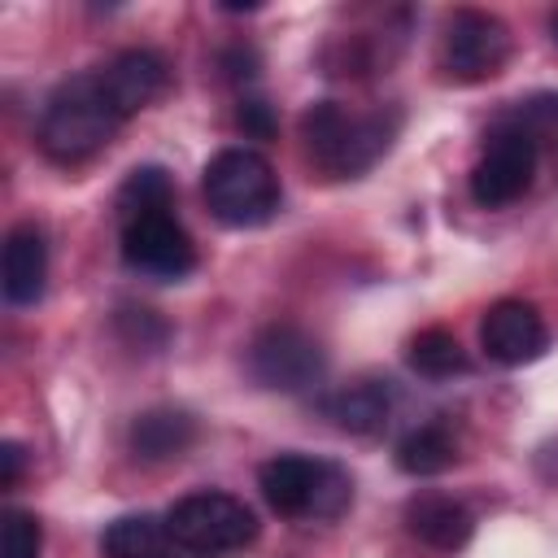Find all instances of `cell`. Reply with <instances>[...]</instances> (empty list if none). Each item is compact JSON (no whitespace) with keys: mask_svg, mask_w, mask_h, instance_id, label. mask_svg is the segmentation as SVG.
Returning a JSON list of instances; mask_svg holds the SVG:
<instances>
[{"mask_svg":"<svg viewBox=\"0 0 558 558\" xmlns=\"http://www.w3.org/2000/svg\"><path fill=\"white\" fill-rule=\"evenodd\" d=\"M126 440H131V453L140 462H170V458L192 449L196 418L187 410H179V405H153V410L135 414Z\"/></svg>","mask_w":558,"mask_h":558,"instance_id":"cell-15","label":"cell"},{"mask_svg":"<svg viewBox=\"0 0 558 558\" xmlns=\"http://www.w3.org/2000/svg\"><path fill=\"white\" fill-rule=\"evenodd\" d=\"M257 488L283 519H340L353 506V480L340 462L314 453H275L257 471Z\"/></svg>","mask_w":558,"mask_h":558,"instance_id":"cell-3","label":"cell"},{"mask_svg":"<svg viewBox=\"0 0 558 558\" xmlns=\"http://www.w3.org/2000/svg\"><path fill=\"white\" fill-rule=\"evenodd\" d=\"M100 78H105V92L118 105V113L135 118L140 109H148L166 92L170 70H166V61L153 48H126L109 65H100Z\"/></svg>","mask_w":558,"mask_h":558,"instance_id":"cell-11","label":"cell"},{"mask_svg":"<svg viewBox=\"0 0 558 558\" xmlns=\"http://www.w3.org/2000/svg\"><path fill=\"white\" fill-rule=\"evenodd\" d=\"M536 166H541V148L532 144L527 131H519L514 122L497 118L480 161L471 166V201L480 209H506L514 205L532 183H536Z\"/></svg>","mask_w":558,"mask_h":558,"instance_id":"cell-6","label":"cell"},{"mask_svg":"<svg viewBox=\"0 0 558 558\" xmlns=\"http://www.w3.org/2000/svg\"><path fill=\"white\" fill-rule=\"evenodd\" d=\"M323 344L296 323H270L248 340V375L270 392H305L323 379Z\"/></svg>","mask_w":558,"mask_h":558,"instance_id":"cell-7","label":"cell"},{"mask_svg":"<svg viewBox=\"0 0 558 558\" xmlns=\"http://www.w3.org/2000/svg\"><path fill=\"white\" fill-rule=\"evenodd\" d=\"M44 549V527L26 510H4L0 519V558H39Z\"/></svg>","mask_w":558,"mask_h":558,"instance_id":"cell-21","label":"cell"},{"mask_svg":"<svg viewBox=\"0 0 558 558\" xmlns=\"http://www.w3.org/2000/svg\"><path fill=\"white\" fill-rule=\"evenodd\" d=\"M105 558H174V536L166 527V519L153 514H122L105 527L100 536Z\"/></svg>","mask_w":558,"mask_h":558,"instance_id":"cell-16","label":"cell"},{"mask_svg":"<svg viewBox=\"0 0 558 558\" xmlns=\"http://www.w3.org/2000/svg\"><path fill=\"white\" fill-rule=\"evenodd\" d=\"M0 288L9 305H35L48 288V244L35 222H17L4 235V257H0Z\"/></svg>","mask_w":558,"mask_h":558,"instance_id":"cell-12","label":"cell"},{"mask_svg":"<svg viewBox=\"0 0 558 558\" xmlns=\"http://www.w3.org/2000/svg\"><path fill=\"white\" fill-rule=\"evenodd\" d=\"M392 405H397V392L388 379H357V384H344L340 392L327 397V418L340 427V432H353V436H375L388 427L392 418Z\"/></svg>","mask_w":558,"mask_h":558,"instance_id":"cell-14","label":"cell"},{"mask_svg":"<svg viewBox=\"0 0 558 558\" xmlns=\"http://www.w3.org/2000/svg\"><path fill=\"white\" fill-rule=\"evenodd\" d=\"M122 122H126V118H122L118 105L109 100L100 70H92V74L65 78V83L48 96V105H44V113H39V135H35V140H39V148H44L48 161H57V166H78V161L96 157V153L118 135Z\"/></svg>","mask_w":558,"mask_h":558,"instance_id":"cell-1","label":"cell"},{"mask_svg":"<svg viewBox=\"0 0 558 558\" xmlns=\"http://www.w3.org/2000/svg\"><path fill=\"white\" fill-rule=\"evenodd\" d=\"M205 205L227 227H262L279 214V174L257 148H222L205 166Z\"/></svg>","mask_w":558,"mask_h":558,"instance_id":"cell-4","label":"cell"},{"mask_svg":"<svg viewBox=\"0 0 558 558\" xmlns=\"http://www.w3.org/2000/svg\"><path fill=\"white\" fill-rule=\"evenodd\" d=\"M122 262L148 279H183L196 266V244L183 231V222L161 209V214H144L122 222Z\"/></svg>","mask_w":558,"mask_h":558,"instance_id":"cell-9","label":"cell"},{"mask_svg":"<svg viewBox=\"0 0 558 558\" xmlns=\"http://www.w3.org/2000/svg\"><path fill=\"white\" fill-rule=\"evenodd\" d=\"M401 113L397 109H344L340 100H318L301 118L305 148L314 166H323L336 179H357L366 174L397 140Z\"/></svg>","mask_w":558,"mask_h":558,"instance_id":"cell-2","label":"cell"},{"mask_svg":"<svg viewBox=\"0 0 558 558\" xmlns=\"http://www.w3.org/2000/svg\"><path fill=\"white\" fill-rule=\"evenodd\" d=\"M118 327H122V336H126L131 344H140V349H157V344L166 340V323H161L153 310H122V314H118Z\"/></svg>","mask_w":558,"mask_h":558,"instance_id":"cell-22","label":"cell"},{"mask_svg":"<svg viewBox=\"0 0 558 558\" xmlns=\"http://www.w3.org/2000/svg\"><path fill=\"white\" fill-rule=\"evenodd\" d=\"M549 31H554V39H558V13H554V22H549Z\"/></svg>","mask_w":558,"mask_h":558,"instance_id":"cell-26","label":"cell"},{"mask_svg":"<svg viewBox=\"0 0 558 558\" xmlns=\"http://www.w3.org/2000/svg\"><path fill=\"white\" fill-rule=\"evenodd\" d=\"M222 61L231 65V70H227L231 78H253V74H257V57H253L248 48H235V52H227Z\"/></svg>","mask_w":558,"mask_h":558,"instance_id":"cell-25","label":"cell"},{"mask_svg":"<svg viewBox=\"0 0 558 558\" xmlns=\"http://www.w3.org/2000/svg\"><path fill=\"white\" fill-rule=\"evenodd\" d=\"M445 70L458 83H484L510 61V31L484 9H458L445 26Z\"/></svg>","mask_w":558,"mask_h":558,"instance_id":"cell-8","label":"cell"},{"mask_svg":"<svg viewBox=\"0 0 558 558\" xmlns=\"http://www.w3.org/2000/svg\"><path fill=\"white\" fill-rule=\"evenodd\" d=\"M410 366L423 375V379H453V375H462L471 362H466V349L458 344V336L453 331H445V327H427V331H418L414 340H410Z\"/></svg>","mask_w":558,"mask_h":558,"instance_id":"cell-18","label":"cell"},{"mask_svg":"<svg viewBox=\"0 0 558 558\" xmlns=\"http://www.w3.org/2000/svg\"><path fill=\"white\" fill-rule=\"evenodd\" d=\"M506 122H514L519 131L532 135L536 148H554L558 153V96H532L519 100L510 113H501Z\"/></svg>","mask_w":558,"mask_h":558,"instance_id":"cell-20","label":"cell"},{"mask_svg":"<svg viewBox=\"0 0 558 558\" xmlns=\"http://www.w3.org/2000/svg\"><path fill=\"white\" fill-rule=\"evenodd\" d=\"M174 205V187H170V174L161 166H135L126 174V183L118 187V218L131 222V218H144V214H161Z\"/></svg>","mask_w":558,"mask_h":558,"instance_id":"cell-19","label":"cell"},{"mask_svg":"<svg viewBox=\"0 0 558 558\" xmlns=\"http://www.w3.org/2000/svg\"><path fill=\"white\" fill-rule=\"evenodd\" d=\"M240 126L248 131V135H257V140H266V135H275V113H270V105L266 100H257V96H248V100H240Z\"/></svg>","mask_w":558,"mask_h":558,"instance_id":"cell-23","label":"cell"},{"mask_svg":"<svg viewBox=\"0 0 558 558\" xmlns=\"http://www.w3.org/2000/svg\"><path fill=\"white\" fill-rule=\"evenodd\" d=\"M397 466L405 471V475H414V480H427V475H440V471H449L453 466V458H458V440H453V432L445 427V423H423V427H414V432H405L401 440H397Z\"/></svg>","mask_w":558,"mask_h":558,"instance_id":"cell-17","label":"cell"},{"mask_svg":"<svg viewBox=\"0 0 558 558\" xmlns=\"http://www.w3.org/2000/svg\"><path fill=\"white\" fill-rule=\"evenodd\" d=\"M405 527L423 545L453 554V549H462L471 541L475 519H471V510L462 501H453L445 493H418V497L405 501Z\"/></svg>","mask_w":558,"mask_h":558,"instance_id":"cell-13","label":"cell"},{"mask_svg":"<svg viewBox=\"0 0 558 558\" xmlns=\"http://www.w3.org/2000/svg\"><path fill=\"white\" fill-rule=\"evenodd\" d=\"M545 344H549V331L532 301L506 296V301L488 305L480 318V349L497 366H527L545 353Z\"/></svg>","mask_w":558,"mask_h":558,"instance_id":"cell-10","label":"cell"},{"mask_svg":"<svg viewBox=\"0 0 558 558\" xmlns=\"http://www.w3.org/2000/svg\"><path fill=\"white\" fill-rule=\"evenodd\" d=\"M22 466H26L22 445H17V440H4V445H0V488H4V493H9V488H17Z\"/></svg>","mask_w":558,"mask_h":558,"instance_id":"cell-24","label":"cell"},{"mask_svg":"<svg viewBox=\"0 0 558 558\" xmlns=\"http://www.w3.org/2000/svg\"><path fill=\"white\" fill-rule=\"evenodd\" d=\"M166 527L183 554H201V558L235 554L257 541V514L222 488H201L179 497L166 514Z\"/></svg>","mask_w":558,"mask_h":558,"instance_id":"cell-5","label":"cell"}]
</instances>
